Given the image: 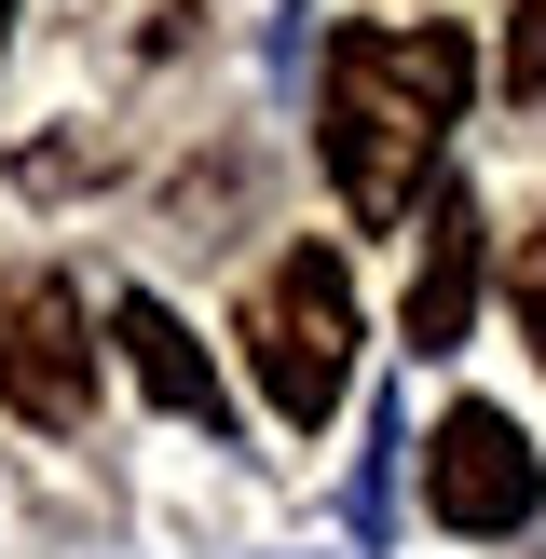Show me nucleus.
<instances>
[{
	"label": "nucleus",
	"mask_w": 546,
	"mask_h": 559,
	"mask_svg": "<svg viewBox=\"0 0 546 559\" xmlns=\"http://www.w3.org/2000/svg\"><path fill=\"white\" fill-rule=\"evenodd\" d=\"M464 82H478V41L464 27H342L328 41V191L355 218H410L437 178V136H451Z\"/></svg>",
	"instance_id": "f257e3e1"
},
{
	"label": "nucleus",
	"mask_w": 546,
	"mask_h": 559,
	"mask_svg": "<svg viewBox=\"0 0 546 559\" xmlns=\"http://www.w3.org/2000/svg\"><path fill=\"white\" fill-rule=\"evenodd\" d=\"M246 369H260V396H273L287 437H314L328 409H342V382H355V287H342L328 246H287V260L260 273V300H246Z\"/></svg>",
	"instance_id": "f03ea898"
},
{
	"label": "nucleus",
	"mask_w": 546,
	"mask_h": 559,
	"mask_svg": "<svg viewBox=\"0 0 546 559\" xmlns=\"http://www.w3.org/2000/svg\"><path fill=\"white\" fill-rule=\"evenodd\" d=\"M0 396H14V424H41V437H69L82 409H96V328H82V300H69L55 260L0 273Z\"/></svg>",
	"instance_id": "7ed1b4c3"
},
{
	"label": "nucleus",
	"mask_w": 546,
	"mask_h": 559,
	"mask_svg": "<svg viewBox=\"0 0 546 559\" xmlns=\"http://www.w3.org/2000/svg\"><path fill=\"white\" fill-rule=\"evenodd\" d=\"M424 506H437V533H464V546H491V533H533V506H546V464H533V437H519L491 396H464L451 424H437V451H424Z\"/></svg>",
	"instance_id": "20e7f679"
},
{
	"label": "nucleus",
	"mask_w": 546,
	"mask_h": 559,
	"mask_svg": "<svg viewBox=\"0 0 546 559\" xmlns=\"http://www.w3.org/2000/svg\"><path fill=\"white\" fill-rule=\"evenodd\" d=\"M109 342H123V369H136V396H151V409H178V424H218V369H205V342H191V328L164 314L151 287H123V300H109Z\"/></svg>",
	"instance_id": "39448f33"
},
{
	"label": "nucleus",
	"mask_w": 546,
	"mask_h": 559,
	"mask_svg": "<svg viewBox=\"0 0 546 559\" xmlns=\"http://www.w3.org/2000/svg\"><path fill=\"white\" fill-rule=\"evenodd\" d=\"M478 260H491L478 205H464V191H437V218H424V273H410V355H451V342H464V300H478Z\"/></svg>",
	"instance_id": "423d86ee"
},
{
	"label": "nucleus",
	"mask_w": 546,
	"mask_h": 559,
	"mask_svg": "<svg viewBox=\"0 0 546 559\" xmlns=\"http://www.w3.org/2000/svg\"><path fill=\"white\" fill-rule=\"evenodd\" d=\"M506 300H519V342H533V369H546V218L519 233V260H506Z\"/></svg>",
	"instance_id": "0eeeda50"
},
{
	"label": "nucleus",
	"mask_w": 546,
	"mask_h": 559,
	"mask_svg": "<svg viewBox=\"0 0 546 559\" xmlns=\"http://www.w3.org/2000/svg\"><path fill=\"white\" fill-rule=\"evenodd\" d=\"M506 96H546V0H519L506 27Z\"/></svg>",
	"instance_id": "6e6552de"
},
{
	"label": "nucleus",
	"mask_w": 546,
	"mask_h": 559,
	"mask_svg": "<svg viewBox=\"0 0 546 559\" xmlns=\"http://www.w3.org/2000/svg\"><path fill=\"white\" fill-rule=\"evenodd\" d=\"M0 41H14V0H0Z\"/></svg>",
	"instance_id": "1a4fd4ad"
}]
</instances>
